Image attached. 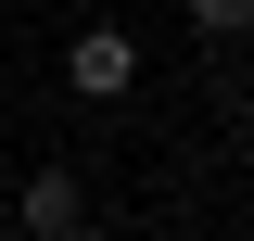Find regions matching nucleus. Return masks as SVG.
<instances>
[{"instance_id":"1","label":"nucleus","mask_w":254,"mask_h":241,"mask_svg":"<svg viewBox=\"0 0 254 241\" xmlns=\"http://www.w3.org/2000/svg\"><path fill=\"white\" fill-rule=\"evenodd\" d=\"M26 229H38V241L89 229V190H76V165H38V178H26Z\"/></svg>"},{"instance_id":"2","label":"nucleus","mask_w":254,"mask_h":241,"mask_svg":"<svg viewBox=\"0 0 254 241\" xmlns=\"http://www.w3.org/2000/svg\"><path fill=\"white\" fill-rule=\"evenodd\" d=\"M127 76H140V51H127L115 26H89V38H76V89H89V102H115Z\"/></svg>"},{"instance_id":"3","label":"nucleus","mask_w":254,"mask_h":241,"mask_svg":"<svg viewBox=\"0 0 254 241\" xmlns=\"http://www.w3.org/2000/svg\"><path fill=\"white\" fill-rule=\"evenodd\" d=\"M178 13H190L203 38H242V26H254V0H178Z\"/></svg>"}]
</instances>
